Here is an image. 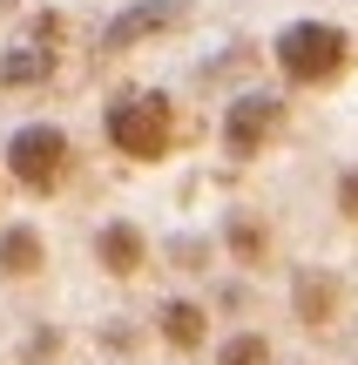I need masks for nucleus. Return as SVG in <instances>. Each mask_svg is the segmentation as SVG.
<instances>
[{"label":"nucleus","mask_w":358,"mask_h":365,"mask_svg":"<svg viewBox=\"0 0 358 365\" xmlns=\"http://www.w3.org/2000/svg\"><path fill=\"white\" fill-rule=\"evenodd\" d=\"M338 304H345V291H338V277H325V271H305L298 277V291H291V312L305 318L311 331H325L338 318Z\"/></svg>","instance_id":"39448f33"},{"label":"nucleus","mask_w":358,"mask_h":365,"mask_svg":"<svg viewBox=\"0 0 358 365\" xmlns=\"http://www.w3.org/2000/svg\"><path fill=\"white\" fill-rule=\"evenodd\" d=\"M223 365H270V345L257 339V331H243V339L223 345Z\"/></svg>","instance_id":"9b49d317"},{"label":"nucleus","mask_w":358,"mask_h":365,"mask_svg":"<svg viewBox=\"0 0 358 365\" xmlns=\"http://www.w3.org/2000/svg\"><path fill=\"white\" fill-rule=\"evenodd\" d=\"M95 257H102V271H115V277L142 271V230H135V223H108V230L95 237Z\"/></svg>","instance_id":"0eeeda50"},{"label":"nucleus","mask_w":358,"mask_h":365,"mask_svg":"<svg viewBox=\"0 0 358 365\" xmlns=\"http://www.w3.org/2000/svg\"><path fill=\"white\" fill-rule=\"evenodd\" d=\"M270 129H278V95H251V102H237V108H230L223 143L237 149V156H257Z\"/></svg>","instance_id":"20e7f679"},{"label":"nucleus","mask_w":358,"mask_h":365,"mask_svg":"<svg viewBox=\"0 0 358 365\" xmlns=\"http://www.w3.org/2000/svg\"><path fill=\"white\" fill-rule=\"evenodd\" d=\"M41 75H48V54H0V88H21Z\"/></svg>","instance_id":"9d476101"},{"label":"nucleus","mask_w":358,"mask_h":365,"mask_svg":"<svg viewBox=\"0 0 358 365\" xmlns=\"http://www.w3.org/2000/svg\"><path fill=\"white\" fill-rule=\"evenodd\" d=\"M203 331H210V318H203V304H169L162 312V339L176 345V352H196Z\"/></svg>","instance_id":"6e6552de"},{"label":"nucleus","mask_w":358,"mask_h":365,"mask_svg":"<svg viewBox=\"0 0 358 365\" xmlns=\"http://www.w3.org/2000/svg\"><path fill=\"white\" fill-rule=\"evenodd\" d=\"M183 21V7L176 0H142V7H129L122 21H108V48H135L142 34H162V27Z\"/></svg>","instance_id":"423d86ee"},{"label":"nucleus","mask_w":358,"mask_h":365,"mask_svg":"<svg viewBox=\"0 0 358 365\" xmlns=\"http://www.w3.org/2000/svg\"><path fill=\"white\" fill-rule=\"evenodd\" d=\"M0 271L7 277H34L41 271V237L34 230H7L0 237Z\"/></svg>","instance_id":"1a4fd4ad"},{"label":"nucleus","mask_w":358,"mask_h":365,"mask_svg":"<svg viewBox=\"0 0 358 365\" xmlns=\"http://www.w3.org/2000/svg\"><path fill=\"white\" fill-rule=\"evenodd\" d=\"M7 170L27 182V190H54L68 170V135L61 129H21L7 143Z\"/></svg>","instance_id":"7ed1b4c3"},{"label":"nucleus","mask_w":358,"mask_h":365,"mask_svg":"<svg viewBox=\"0 0 358 365\" xmlns=\"http://www.w3.org/2000/svg\"><path fill=\"white\" fill-rule=\"evenodd\" d=\"M278 68L291 81H332L345 68V34L332 21H298L278 34Z\"/></svg>","instance_id":"f257e3e1"},{"label":"nucleus","mask_w":358,"mask_h":365,"mask_svg":"<svg viewBox=\"0 0 358 365\" xmlns=\"http://www.w3.org/2000/svg\"><path fill=\"white\" fill-rule=\"evenodd\" d=\"M338 203H345V217H352V223H358V170H352V176H345V182H338Z\"/></svg>","instance_id":"f8f14e48"},{"label":"nucleus","mask_w":358,"mask_h":365,"mask_svg":"<svg viewBox=\"0 0 358 365\" xmlns=\"http://www.w3.org/2000/svg\"><path fill=\"white\" fill-rule=\"evenodd\" d=\"M108 143L135 163L169 156V102L162 95H129V102L108 108Z\"/></svg>","instance_id":"f03ea898"}]
</instances>
